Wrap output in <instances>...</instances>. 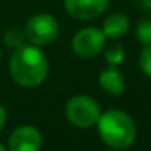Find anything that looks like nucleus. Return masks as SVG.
<instances>
[{
	"instance_id": "nucleus-13",
	"label": "nucleus",
	"mask_w": 151,
	"mask_h": 151,
	"mask_svg": "<svg viewBox=\"0 0 151 151\" xmlns=\"http://www.w3.org/2000/svg\"><path fill=\"white\" fill-rule=\"evenodd\" d=\"M140 68L143 70V73L151 78V44H146V47H143L140 54Z\"/></svg>"
},
{
	"instance_id": "nucleus-17",
	"label": "nucleus",
	"mask_w": 151,
	"mask_h": 151,
	"mask_svg": "<svg viewBox=\"0 0 151 151\" xmlns=\"http://www.w3.org/2000/svg\"><path fill=\"white\" fill-rule=\"evenodd\" d=\"M0 57H2V55H0Z\"/></svg>"
},
{
	"instance_id": "nucleus-6",
	"label": "nucleus",
	"mask_w": 151,
	"mask_h": 151,
	"mask_svg": "<svg viewBox=\"0 0 151 151\" xmlns=\"http://www.w3.org/2000/svg\"><path fill=\"white\" fill-rule=\"evenodd\" d=\"M42 146V135L31 125L18 127L8 138V150L12 151H36Z\"/></svg>"
},
{
	"instance_id": "nucleus-4",
	"label": "nucleus",
	"mask_w": 151,
	"mask_h": 151,
	"mask_svg": "<svg viewBox=\"0 0 151 151\" xmlns=\"http://www.w3.org/2000/svg\"><path fill=\"white\" fill-rule=\"evenodd\" d=\"M24 36L34 46H47L59 36V23L52 15H34L26 23Z\"/></svg>"
},
{
	"instance_id": "nucleus-11",
	"label": "nucleus",
	"mask_w": 151,
	"mask_h": 151,
	"mask_svg": "<svg viewBox=\"0 0 151 151\" xmlns=\"http://www.w3.org/2000/svg\"><path fill=\"white\" fill-rule=\"evenodd\" d=\"M104 57H106V60H107V63L111 67H117L124 62L125 50L120 44H114V46L107 47V49L104 50Z\"/></svg>"
},
{
	"instance_id": "nucleus-16",
	"label": "nucleus",
	"mask_w": 151,
	"mask_h": 151,
	"mask_svg": "<svg viewBox=\"0 0 151 151\" xmlns=\"http://www.w3.org/2000/svg\"><path fill=\"white\" fill-rule=\"evenodd\" d=\"M5 150H7V146H4V145L0 143V151H5Z\"/></svg>"
},
{
	"instance_id": "nucleus-12",
	"label": "nucleus",
	"mask_w": 151,
	"mask_h": 151,
	"mask_svg": "<svg viewBox=\"0 0 151 151\" xmlns=\"http://www.w3.org/2000/svg\"><path fill=\"white\" fill-rule=\"evenodd\" d=\"M137 37L141 44H151V20L141 21L137 28Z\"/></svg>"
},
{
	"instance_id": "nucleus-9",
	"label": "nucleus",
	"mask_w": 151,
	"mask_h": 151,
	"mask_svg": "<svg viewBox=\"0 0 151 151\" xmlns=\"http://www.w3.org/2000/svg\"><path fill=\"white\" fill-rule=\"evenodd\" d=\"M128 26H130V23H128V18L125 17V15L112 13V15H109L104 20V23H102V33L106 34V37L115 39V37L125 36L127 31H128Z\"/></svg>"
},
{
	"instance_id": "nucleus-5",
	"label": "nucleus",
	"mask_w": 151,
	"mask_h": 151,
	"mask_svg": "<svg viewBox=\"0 0 151 151\" xmlns=\"http://www.w3.org/2000/svg\"><path fill=\"white\" fill-rule=\"evenodd\" d=\"M106 44V34L98 28H85L78 31L72 39V49L81 59H91L102 52Z\"/></svg>"
},
{
	"instance_id": "nucleus-1",
	"label": "nucleus",
	"mask_w": 151,
	"mask_h": 151,
	"mask_svg": "<svg viewBox=\"0 0 151 151\" xmlns=\"http://www.w3.org/2000/svg\"><path fill=\"white\" fill-rule=\"evenodd\" d=\"M49 62L42 50L34 44H23L15 49L10 59V75L21 88H36L46 80Z\"/></svg>"
},
{
	"instance_id": "nucleus-8",
	"label": "nucleus",
	"mask_w": 151,
	"mask_h": 151,
	"mask_svg": "<svg viewBox=\"0 0 151 151\" xmlns=\"http://www.w3.org/2000/svg\"><path fill=\"white\" fill-rule=\"evenodd\" d=\"M99 85L109 94H122L125 89V78L115 67H111V68L101 72Z\"/></svg>"
},
{
	"instance_id": "nucleus-14",
	"label": "nucleus",
	"mask_w": 151,
	"mask_h": 151,
	"mask_svg": "<svg viewBox=\"0 0 151 151\" xmlns=\"http://www.w3.org/2000/svg\"><path fill=\"white\" fill-rule=\"evenodd\" d=\"M5 122H7V112H5L4 106H0V130L5 127Z\"/></svg>"
},
{
	"instance_id": "nucleus-3",
	"label": "nucleus",
	"mask_w": 151,
	"mask_h": 151,
	"mask_svg": "<svg viewBox=\"0 0 151 151\" xmlns=\"http://www.w3.org/2000/svg\"><path fill=\"white\" fill-rule=\"evenodd\" d=\"M65 114L72 125L78 128H89L98 124L101 117V107L91 96L78 94L68 99Z\"/></svg>"
},
{
	"instance_id": "nucleus-2",
	"label": "nucleus",
	"mask_w": 151,
	"mask_h": 151,
	"mask_svg": "<svg viewBox=\"0 0 151 151\" xmlns=\"http://www.w3.org/2000/svg\"><path fill=\"white\" fill-rule=\"evenodd\" d=\"M96 125L101 140L115 150H125L132 146L137 138V127L133 119L119 109H111L101 114Z\"/></svg>"
},
{
	"instance_id": "nucleus-7",
	"label": "nucleus",
	"mask_w": 151,
	"mask_h": 151,
	"mask_svg": "<svg viewBox=\"0 0 151 151\" xmlns=\"http://www.w3.org/2000/svg\"><path fill=\"white\" fill-rule=\"evenodd\" d=\"M109 7V0H65V8L76 20L98 18Z\"/></svg>"
},
{
	"instance_id": "nucleus-15",
	"label": "nucleus",
	"mask_w": 151,
	"mask_h": 151,
	"mask_svg": "<svg viewBox=\"0 0 151 151\" xmlns=\"http://www.w3.org/2000/svg\"><path fill=\"white\" fill-rule=\"evenodd\" d=\"M140 2L146 10H151V0H140Z\"/></svg>"
},
{
	"instance_id": "nucleus-10",
	"label": "nucleus",
	"mask_w": 151,
	"mask_h": 151,
	"mask_svg": "<svg viewBox=\"0 0 151 151\" xmlns=\"http://www.w3.org/2000/svg\"><path fill=\"white\" fill-rule=\"evenodd\" d=\"M24 41H26V36H24V31L18 29V28H10L7 29L4 36V42L7 47L10 49H18L20 46H23Z\"/></svg>"
}]
</instances>
